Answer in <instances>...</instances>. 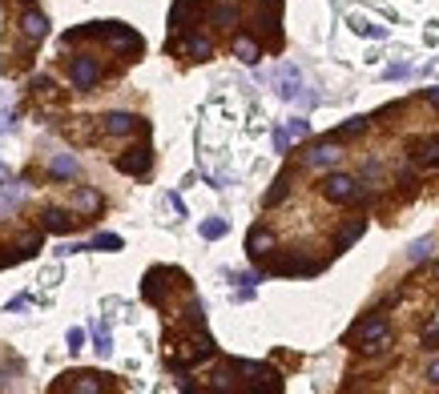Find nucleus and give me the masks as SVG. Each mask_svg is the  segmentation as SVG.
<instances>
[{
    "mask_svg": "<svg viewBox=\"0 0 439 394\" xmlns=\"http://www.w3.org/2000/svg\"><path fill=\"white\" fill-rule=\"evenodd\" d=\"M21 33H25L28 40H40L45 33H49V21H45L40 13H25L21 16Z\"/></svg>",
    "mask_w": 439,
    "mask_h": 394,
    "instance_id": "obj_11",
    "label": "nucleus"
},
{
    "mask_svg": "<svg viewBox=\"0 0 439 394\" xmlns=\"http://www.w3.org/2000/svg\"><path fill=\"white\" fill-rule=\"evenodd\" d=\"M415 161L419 165H439V137H427L415 145Z\"/></svg>",
    "mask_w": 439,
    "mask_h": 394,
    "instance_id": "obj_12",
    "label": "nucleus"
},
{
    "mask_svg": "<svg viewBox=\"0 0 439 394\" xmlns=\"http://www.w3.org/2000/svg\"><path fill=\"white\" fill-rule=\"evenodd\" d=\"M427 378H431V382L439 386V358H431V366H427Z\"/></svg>",
    "mask_w": 439,
    "mask_h": 394,
    "instance_id": "obj_30",
    "label": "nucleus"
},
{
    "mask_svg": "<svg viewBox=\"0 0 439 394\" xmlns=\"http://www.w3.org/2000/svg\"><path fill=\"white\" fill-rule=\"evenodd\" d=\"M287 133L294 137V141H302V137L311 133V125H306V121H290V125H287Z\"/></svg>",
    "mask_w": 439,
    "mask_h": 394,
    "instance_id": "obj_27",
    "label": "nucleus"
},
{
    "mask_svg": "<svg viewBox=\"0 0 439 394\" xmlns=\"http://www.w3.org/2000/svg\"><path fill=\"white\" fill-rule=\"evenodd\" d=\"M234 57H238V61H246V64H254L262 52H258V45H254L250 37H238V40H234Z\"/></svg>",
    "mask_w": 439,
    "mask_h": 394,
    "instance_id": "obj_14",
    "label": "nucleus"
},
{
    "mask_svg": "<svg viewBox=\"0 0 439 394\" xmlns=\"http://www.w3.org/2000/svg\"><path fill=\"white\" fill-rule=\"evenodd\" d=\"M355 33H363V37H375V40L387 37V28H383V25H371V21H355Z\"/></svg>",
    "mask_w": 439,
    "mask_h": 394,
    "instance_id": "obj_21",
    "label": "nucleus"
},
{
    "mask_svg": "<svg viewBox=\"0 0 439 394\" xmlns=\"http://www.w3.org/2000/svg\"><path fill=\"white\" fill-rule=\"evenodd\" d=\"M81 342H85V330H69V350H81Z\"/></svg>",
    "mask_w": 439,
    "mask_h": 394,
    "instance_id": "obj_29",
    "label": "nucleus"
},
{
    "mask_svg": "<svg viewBox=\"0 0 439 394\" xmlns=\"http://www.w3.org/2000/svg\"><path fill=\"white\" fill-rule=\"evenodd\" d=\"M435 278H439V266H435Z\"/></svg>",
    "mask_w": 439,
    "mask_h": 394,
    "instance_id": "obj_34",
    "label": "nucleus"
},
{
    "mask_svg": "<svg viewBox=\"0 0 439 394\" xmlns=\"http://www.w3.org/2000/svg\"><path fill=\"white\" fill-rule=\"evenodd\" d=\"M69 173H77V157L61 153V157L52 161V177H69Z\"/></svg>",
    "mask_w": 439,
    "mask_h": 394,
    "instance_id": "obj_18",
    "label": "nucleus"
},
{
    "mask_svg": "<svg viewBox=\"0 0 439 394\" xmlns=\"http://www.w3.org/2000/svg\"><path fill=\"white\" fill-rule=\"evenodd\" d=\"M407 73H411L407 64H391V69H387V77H407Z\"/></svg>",
    "mask_w": 439,
    "mask_h": 394,
    "instance_id": "obj_31",
    "label": "nucleus"
},
{
    "mask_svg": "<svg viewBox=\"0 0 439 394\" xmlns=\"http://www.w3.org/2000/svg\"><path fill=\"white\" fill-rule=\"evenodd\" d=\"M170 49H177V52H186L189 61H206L210 57V40L206 37H186V40H177V45H170Z\"/></svg>",
    "mask_w": 439,
    "mask_h": 394,
    "instance_id": "obj_7",
    "label": "nucleus"
},
{
    "mask_svg": "<svg viewBox=\"0 0 439 394\" xmlns=\"http://www.w3.org/2000/svg\"><path fill=\"white\" fill-rule=\"evenodd\" d=\"M69 81H73L77 89H93L101 81V64L93 61V57H77L73 69H69Z\"/></svg>",
    "mask_w": 439,
    "mask_h": 394,
    "instance_id": "obj_3",
    "label": "nucleus"
},
{
    "mask_svg": "<svg viewBox=\"0 0 439 394\" xmlns=\"http://www.w3.org/2000/svg\"><path fill=\"white\" fill-rule=\"evenodd\" d=\"M339 157H343V153H339V145H335V141H318V145L306 153V165H335Z\"/></svg>",
    "mask_w": 439,
    "mask_h": 394,
    "instance_id": "obj_8",
    "label": "nucleus"
},
{
    "mask_svg": "<svg viewBox=\"0 0 439 394\" xmlns=\"http://www.w3.org/2000/svg\"><path fill=\"white\" fill-rule=\"evenodd\" d=\"M363 129H367V121H363V117H355V121H347V125L339 129V137H359Z\"/></svg>",
    "mask_w": 439,
    "mask_h": 394,
    "instance_id": "obj_26",
    "label": "nucleus"
},
{
    "mask_svg": "<svg viewBox=\"0 0 439 394\" xmlns=\"http://www.w3.org/2000/svg\"><path fill=\"white\" fill-rule=\"evenodd\" d=\"M45 230H57V234H65V230H73V218L65 210H49L45 213Z\"/></svg>",
    "mask_w": 439,
    "mask_h": 394,
    "instance_id": "obj_15",
    "label": "nucleus"
},
{
    "mask_svg": "<svg viewBox=\"0 0 439 394\" xmlns=\"http://www.w3.org/2000/svg\"><path fill=\"white\" fill-rule=\"evenodd\" d=\"M93 338H97L101 358H109V354H113V338H109V330H105V326H97V330H93Z\"/></svg>",
    "mask_w": 439,
    "mask_h": 394,
    "instance_id": "obj_20",
    "label": "nucleus"
},
{
    "mask_svg": "<svg viewBox=\"0 0 439 394\" xmlns=\"http://www.w3.org/2000/svg\"><path fill=\"white\" fill-rule=\"evenodd\" d=\"M222 234H226V222H222V218H210V222H201V237H210V242H213V237H222Z\"/></svg>",
    "mask_w": 439,
    "mask_h": 394,
    "instance_id": "obj_22",
    "label": "nucleus"
},
{
    "mask_svg": "<svg viewBox=\"0 0 439 394\" xmlns=\"http://www.w3.org/2000/svg\"><path fill=\"white\" fill-rule=\"evenodd\" d=\"M423 97H427V105H435V109H439V89H427Z\"/></svg>",
    "mask_w": 439,
    "mask_h": 394,
    "instance_id": "obj_32",
    "label": "nucleus"
},
{
    "mask_svg": "<svg viewBox=\"0 0 439 394\" xmlns=\"http://www.w3.org/2000/svg\"><path fill=\"white\" fill-rule=\"evenodd\" d=\"M16 201H21V185H13V189H0V210H13Z\"/></svg>",
    "mask_w": 439,
    "mask_h": 394,
    "instance_id": "obj_25",
    "label": "nucleus"
},
{
    "mask_svg": "<svg viewBox=\"0 0 439 394\" xmlns=\"http://www.w3.org/2000/svg\"><path fill=\"white\" fill-rule=\"evenodd\" d=\"M274 149H278V153H287V149H290V133H287V129H278V133H274Z\"/></svg>",
    "mask_w": 439,
    "mask_h": 394,
    "instance_id": "obj_28",
    "label": "nucleus"
},
{
    "mask_svg": "<svg viewBox=\"0 0 439 394\" xmlns=\"http://www.w3.org/2000/svg\"><path fill=\"white\" fill-rule=\"evenodd\" d=\"M150 165H153L150 145L126 149V157H117V169H121V173H133V177H141V173H150Z\"/></svg>",
    "mask_w": 439,
    "mask_h": 394,
    "instance_id": "obj_4",
    "label": "nucleus"
},
{
    "mask_svg": "<svg viewBox=\"0 0 439 394\" xmlns=\"http://www.w3.org/2000/svg\"><path fill=\"white\" fill-rule=\"evenodd\" d=\"M77 382H69V390H81V394H93V390H101V382L93 378V374H73Z\"/></svg>",
    "mask_w": 439,
    "mask_h": 394,
    "instance_id": "obj_17",
    "label": "nucleus"
},
{
    "mask_svg": "<svg viewBox=\"0 0 439 394\" xmlns=\"http://www.w3.org/2000/svg\"><path fill=\"white\" fill-rule=\"evenodd\" d=\"M387 334H391L387 318H367V322H359V326L351 330V342H359L367 354H379V350L387 346Z\"/></svg>",
    "mask_w": 439,
    "mask_h": 394,
    "instance_id": "obj_1",
    "label": "nucleus"
},
{
    "mask_svg": "<svg viewBox=\"0 0 439 394\" xmlns=\"http://www.w3.org/2000/svg\"><path fill=\"white\" fill-rule=\"evenodd\" d=\"M282 197H287V173H282V177H278V181H274V189L266 193V206H278Z\"/></svg>",
    "mask_w": 439,
    "mask_h": 394,
    "instance_id": "obj_24",
    "label": "nucleus"
},
{
    "mask_svg": "<svg viewBox=\"0 0 439 394\" xmlns=\"http://www.w3.org/2000/svg\"><path fill=\"white\" fill-rule=\"evenodd\" d=\"M427 254H431V237H419V242H411V249H407V258L411 261H423Z\"/></svg>",
    "mask_w": 439,
    "mask_h": 394,
    "instance_id": "obj_23",
    "label": "nucleus"
},
{
    "mask_svg": "<svg viewBox=\"0 0 439 394\" xmlns=\"http://www.w3.org/2000/svg\"><path fill=\"white\" fill-rule=\"evenodd\" d=\"M133 129H138V117H133V113H109V117H105V133L126 137V133H133Z\"/></svg>",
    "mask_w": 439,
    "mask_h": 394,
    "instance_id": "obj_9",
    "label": "nucleus"
},
{
    "mask_svg": "<svg viewBox=\"0 0 439 394\" xmlns=\"http://www.w3.org/2000/svg\"><path fill=\"white\" fill-rule=\"evenodd\" d=\"M210 21L218 28H230L234 21H238V4H234V0H218V4L210 9Z\"/></svg>",
    "mask_w": 439,
    "mask_h": 394,
    "instance_id": "obj_10",
    "label": "nucleus"
},
{
    "mask_svg": "<svg viewBox=\"0 0 439 394\" xmlns=\"http://www.w3.org/2000/svg\"><path fill=\"white\" fill-rule=\"evenodd\" d=\"M363 230H367V222H363V218H359V222H351V225H347V230L339 234V249H347V246L355 242V237L363 234Z\"/></svg>",
    "mask_w": 439,
    "mask_h": 394,
    "instance_id": "obj_19",
    "label": "nucleus"
},
{
    "mask_svg": "<svg viewBox=\"0 0 439 394\" xmlns=\"http://www.w3.org/2000/svg\"><path fill=\"white\" fill-rule=\"evenodd\" d=\"M246 249H250V258L270 254V249H274V234H270V230H262V225H254L250 237H246Z\"/></svg>",
    "mask_w": 439,
    "mask_h": 394,
    "instance_id": "obj_6",
    "label": "nucleus"
},
{
    "mask_svg": "<svg viewBox=\"0 0 439 394\" xmlns=\"http://www.w3.org/2000/svg\"><path fill=\"white\" fill-rule=\"evenodd\" d=\"M323 193L330 197V201H359V185H355V177H347V173H330L323 181Z\"/></svg>",
    "mask_w": 439,
    "mask_h": 394,
    "instance_id": "obj_2",
    "label": "nucleus"
},
{
    "mask_svg": "<svg viewBox=\"0 0 439 394\" xmlns=\"http://www.w3.org/2000/svg\"><path fill=\"white\" fill-rule=\"evenodd\" d=\"M0 177H4V165H0Z\"/></svg>",
    "mask_w": 439,
    "mask_h": 394,
    "instance_id": "obj_33",
    "label": "nucleus"
},
{
    "mask_svg": "<svg viewBox=\"0 0 439 394\" xmlns=\"http://www.w3.org/2000/svg\"><path fill=\"white\" fill-rule=\"evenodd\" d=\"M299 89H302L299 69H294V64H282V69H278V97L294 101V97H299Z\"/></svg>",
    "mask_w": 439,
    "mask_h": 394,
    "instance_id": "obj_5",
    "label": "nucleus"
},
{
    "mask_svg": "<svg viewBox=\"0 0 439 394\" xmlns=\"http://www.w3.org/2000/svg\"><path fill=\"white\" fill-rule=\"evenodd\" d=\"M89 249H105V254H113V249H121V237H117V234H97L93 242H89Z\"/></svg>",
    "mask_w": 439,
    "mask_h": 394,
    "instance_id": "obj_16",
    "label": "nucleus"
},
{
    "mask_svg": "<svg viewBox=\"0 0 439 394\" xmlns=\"http://www.w3.org/2000/svg\"><path fill=\"white\" fill-rule=\"evenodd\" d=\"M97 206H101V197L93 193V189H77L73 193V210L77 213H97Z\"/></svg>",
    "mask_w": 439,
    "mask_h": 394,
    "instance_id": "obj_13",
    "label": "nucleus"
}]
</instances>
